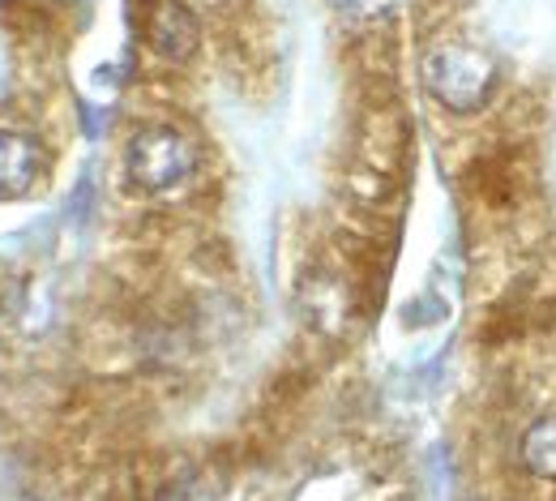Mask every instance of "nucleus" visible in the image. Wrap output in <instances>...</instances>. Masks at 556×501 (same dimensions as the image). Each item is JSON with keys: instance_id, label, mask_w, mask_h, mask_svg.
<instances>
[{"instance_id": "f257e3e1", "label": "nucleus", "mask_w": 556, "mask_h": 501, "mask_svg": "<svg viewBox=\"0 0 556 501\" xmlns=\"http://www.w3.org/2000/svg\"><path fill=\"white\" fill-rule=\"evenodd\" d=\"M424 90L454 116L480 112L496 90V61L467 39H441L419 61Z\"/></svg>"}, {"instance_id": "f03ea898", "label": "nucleus", "mask_w": 556, "mask_h": 501, "mask_svg": "<svg viewBox=\"0 0 556 501\" xmlns=\"http://www.w3.org/2000/svg\"><path fill=\"white\" fill-rule=\"evenodd\" d=\"M198 172V146L176 125H146L125 146V176L138 193H172Z\"/></svg>"}, {"instance_id": "7ed1b4c3", "label": "nucleus", "mask_w": 556, "mask_h": 501, "mask_svg": "<svg viewBox=\"0 0 556 501\" xmlns=\"http://www.w3.org/2000/svg\"><path fill=\"white\" fill-rule=\"evenodd\" d=\"M141 39L146 48L167 61V65H185L198 57V43H202V26L193 17V9L185 0H146V13H141Z\"/></svg>"}, {"instance_id": "20e7f679", "label": "nucleus", "mask_w": 556, "mask_h": 501, "mask_svg": "<svg viewBox=\"0 0 556 501\" xmlns=\"http://www.w3.org/2000/svg\"><path fill=\"white\" fill-rule=\"evenodd\" d=\"M43 172V150L17 129H0V198H22Z\"/></svg>"}, {"instance_id": "39448f33", "label": "nucleus", "mask_w": 556, "mask_h": 501, "mask_svg": "<svg viewBox=\"0 0 556 501\" xmlns=\"http://www.w3.org/2000/svg\"><path fill=\"white\" fill-rule=\"evenodd\" d=\"M518 459L535 480H553L556 485V416H544V421H535L531 429L522 433Z\"/></svg>"}, {"instance_id": "423d86ee", "label": "nucleus", "mask_w": 556, "mask_h": 501, "mask_svg": "<svg viewBox=\"0 0 556 501\" xmlns=\"http://www.w3.org/2000/svg\"><path fill=\"white\" fill-rule=\"evenodd\" d=\"M334 4V13L355 26V30H372V26H386V22H394V13H399V4L403 0H330Z\"/></svg>"}]
</instances>
